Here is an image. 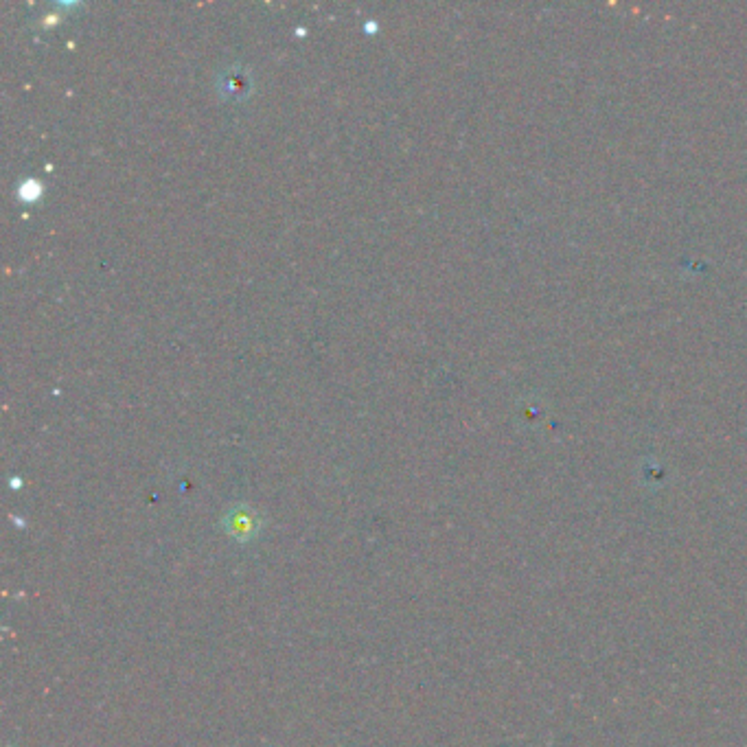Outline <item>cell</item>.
Returning a JSON list of instances; mask_svg holds the SVG:
<instances>
[{"mask_svg": "<svg viewBox=\"0 0 747 747\" xmlns=\"http://www.w3.org/2000/svg\"><path fill=\"white\" fill-rule=\"evenodd\" d=\"M261 528L259 515L250 507H237L226 515V533L231 535L237 542L246 544L250 539H255Z\"/></svg>", "mask_w": 747, "mask_h": 747, "instance_id": "obj_1", "label": "cell"}]
</instances>
